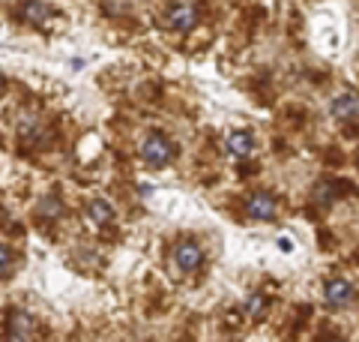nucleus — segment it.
<instances>
[{
	"mask_svg": "<svg viewBox=\"0 0 359 342\" xmlns=\"http://www.w3.org/2000/svg\"><path fill=\"white\" fill-rule=\"evenodd\" d=\"M141 157H144V162H150V165H165L168 159L174 157V145L162 136V132H150V136L144 138V145H141Z\"/></svg>",
	"mask_w": 359,
	"mask_h": 342,
	"instance_id": "obj_1",
	"label": "nucleus"
},
{
	"mask_svg": "<svg viewBox=\"0 0 359 342\" xmlns=\"http://www.w3.org/2000/svg\"><path fill=\"white\" fill-rule=\"evenodd\" d=\"M4 342H33V318L25 310H13L6 322V339Z\"/></svg>",
	"mask_w": 359,
	"mask_h": 342,
	"instance_id": "obj_2",
	"label": "nucleus"
},
{
	"mask_svg": "<svg viewBox=\"0 0 359 342\" xmlns=\"http://www.w3.org/2000/svg\"><path fill=\"white\" fill-rule=\"evenodd\" d=\"M276 198L269 192H255L249 195V202H245V213H249V219H257V223H266V219L276 216Z\"/></svg>",
	"mask_w": 359,
	"mask_h": 342,
	"instance_id": "obj_3",
	"label": "nucleus"
},
{
	"mask_svg": "<svg viewBox=\"0 0 359 342\" xmlns=\"http://www.w3.org/2000/svg\"><path fill=\"white\" fill-rule=\"evenodd\" d=\"M174 261L180 270H198L201 261H204V252H201V246L195 244V240H183V244H177L174 249Z\"/></svg>",
	"mask_w": 359,
	"mask_h": 342,
	"instance_id": "obj_4",
	"label": "nucleus"
},
{
	"mask_svg": "<svg viewBox=\"0 0 359 342\" xmlns=\"http://www.w3.org/2000/svg\"><path fill=\"white\" fill-rule=\"evenodd\" d=\"M168 25L174 30H192L198 25V6L195 4H177L168 13Z\"/></svg>",
	"mask_w": 359,
	"mask_h": 342,
	"instance_id": "obj_5",
	"label": "nucleus"
},
{
	"mask_svg": "<svg viewBox=\"0 0 359 342\" xmlns=\"http://www.w3.org/2000/svg\"><path fill=\"white\" fill-rule=\"evenodd\" d=\"M323 294H327L330 306H347L353 301V285L347 279H330L327 289H323Z\"/></svg>",
	"mask_w": 359,
	"mask_h": 342,
	"instance_id": "obj_6",
	"label": "nucleus"
},
{
	"mask_svg": "<svg viewBox=\"0 0 359 342\" xmlns=\"http://www.w3.org/2000/svg\"><path fill=\"white\" fill-rule=\"evenodd\" d=\"M332 114L339 120H353L359 114V99L353 93H341L332 99Z\"/></svg>",
	"mask_w": 359,
	"mask_h": 342,
	"instance_id": "obj_7",
	"label": "nucleus"
},
{
	"mask_svg": "<svg viewBox=\"0 0 359 342\" xmlns=\"http://www.w3.org/2000/svg\"><path fill=\"white\" fill-rule=\"evenodd\" d=\"M87 213H90V219H93L96 225H111L114 223V207H111L105 198H93V202L87 204Z\"/></svg>",
	"mask_w": 359,
	"mask_h": 342,
	"instance_id": "obj_8",
	"label": "nucleus"
},
{
	"mask_svg": "<svg viewBox=\"0 0 359 342\" xmlns=\"http://www.w3.org/2000/svg\"><path fill=\"white\" fill-rule=\"evenodd\" d=\"M21 15H25V21H30V25H42V21L51 15V6L42 4V0H25V4H21Z\"/></svg>",
	"mask_w": 359,
	"mask_h": 342,
	"instance_id": "obj_9",
	"label": "nucleus"
},
{
	"mask_svg": "<svg viewBox=\"0 0 359 342\" xmlns=\"http://www.w3.org/2000/svg\"><path fill=\"white\" fill-rule=\"evenodd\" d=\"M228 150L233 153V157H249V153L255 150V138L249 136V132H233V136L228 138Z\"/></svg>",
	"mask_w": 359,
	"mask_h": 342,
	"instance_id": "obj_10",
	"label": "nucleus"
},
{
	"mask_svg": "<svg viewBox=\"0 0 359 342\" xmlns=\"http://www.w3.org/2000/svg\"><path fill=\"white\" fill-rule=\"evenodd\" d=\"M6 273H13V249L0 244V277H6Z\"/></svg>",
	"mask_w": 359,
	"mask_h": 342,
	"instance_id": "obj_11",
	"label": "nucleus"
},
{
	"mask_svg": "<svg viewBox=\"0 0 359 342\" xmlns=\"http://www.w3.org/2000/svg\"><path fill=\"white\" fill-rule=\"evenodd\" d=\"M245 310H249V315H257V313L264 310V297H261V294L249 297V306H245Z\"/></svg>",
	"mask_w": 359,
	"mask_h": 342,
	"instance_id": "obj_12",
	"label": "nucleus"
},
{
	"mask_svg": "<svg viewBox=\"0 0 359 342\" xmlns=\"http://www.w3.org/2000/svg\"><path fill=\"white\" fill-rule=\"evenodd\" d=\"M42 211L45 213H60V202H57V198H45V202H42Z\"/></svg>",
	"mask_w": 359,
	"mask_h": 342,
	"instance_id": "obj_13",
	"label": "nucleus"
},
{
	"mask_svg": "<svg viewBox=\"0 0 359 342\" xmlns=\"http://www.w3.org/2000/svg\"><path fill=\"white\" fill-rule=\"evenodd\" d=\"M278 246H282L285 252H290V246H294V244H290V240H287V237H282V240H278Z\"/></svg>",
	"mask_w": 359,
	"mask_h": 342,
	"instance_id": "obj_14",
	"label": "nucleus"
},
{
	"mask_svg": "<svg viewBox=\"0 0 359 342\" xmlns=\"http://www.w3.org/2000/svg\"><path fill=\"white\" fill-rule=\"evenodd\" d=\"M0 91H4V72H0Z\"/></svg>",
	"mask_w": 359,
	"mask_h": 342,
	"instance_id": "obj_15",
	"label": "nucleus"
},
{
	"mask_svg": "<svg viewBox=\"0 0 359 342\" xmlns=\"http://www.w3.org/2000/svg\"><path fill=\"white\" fill-rule=\"evenodd\" d=\"M330 342H344V339H330Z\"/></svg>",
	"mask_w": 359,
	"mask_h": 342,
	"instance_id": "obj_16",
	"label": "nucleus"
}]
</instances>
